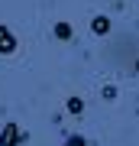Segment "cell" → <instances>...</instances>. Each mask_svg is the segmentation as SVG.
I'll use <instances>...</instances> for the list:
<instances>
[{
	"label": "cell",
	"instance_id": "cell-1",
	"mask_svg": "<svg viewBox=\"0 0 139 146\" xmlns=\"http://www.w3.org/2000/svg\"><path fill=\"white\" fill-rule=\"evenodd\" d=\"M20 143H26V133L16 123H7L3 130H0V146H20Z\"/></svg>",
	"mask_w": 139,
	"mask_h": 146
},
{
	"label": "cell",
	"instance_id": "cell-6",
	"mask_svg": "<svg viewBox=\"0 0 139 146\" xmlns=\"http://www.w3.org/2000/svg\"><path fill=\"white\" fill-rule=\"evenodd\" d=\"M62 146H88V143H84V136H68Z\"/></svg>",
	"mask_w": 139,
	"mask_h": 146
},
{
	"label": "cell",
	"instance_id": "cell-5",
	"mask_svg": "<svg viewBox=\"0 0 139 146\" xmlns=\"http://www.w3.org/2000/svg\"><path fill=\"white\" fill-rule=\"evenodd\" d=\"M84 110V101L81 98H68V114H81Z\"/></svg>",
	"mask_w": 139,
	"mask_h": 146
},
{
	"label": "cell",
	"instance_id": "cell-4",
	"mask_svg": "<svg viewBox=\"0 0 139 146\" xmlns=\"http://www.w3.org/2000/svg\"><path fill=\"white\" fill-rule=\"evenodd\" d=\"M55 36L62 39V42L71 39V23H55Z\"/></svg>",
	"mask_w": 139,
	"mask_h": 146
},
{
	"label": "cell",
	"instance_id": "cell-3",
	"mask_svg": "<svg viewBox=\"0 0 139 146\" xmlns=\"http://www.w3.org/2000/svg\"><path fill=\"white\" fill-rule=\"evenodd\" d=\"M91 29H94V36H107V33H110V20H107V16H94Z\"/></svg>",
	"mask_w": 139,
	"mask_h": 146
},
{
	"label": "cell",
	"instance_id": "cell-2",
	"mask_svg": "<svg viewBox=\"0 0 139 146\" xmlns=\"http://www.w3.org/2000/svg\"><path fill=\"white\" fill-rule=\"evenodd\" d=\"M16 52V36L7 26H0V55H13Z\"/></svg>",
	"mask_w": 139,
	"mask_h": 146
}]
</instances>
